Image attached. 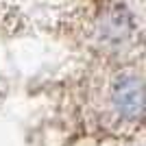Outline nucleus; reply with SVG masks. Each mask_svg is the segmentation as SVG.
<instances>
[{
  "mask_svg": "<svg viewBox=\"0 0 146 146\" xmlns=\"http://www.w3.org/2000/svg\"><path fill=\"white\" fill-rule=\"evenodd\" d=\"M113 103L122 118L137 120L144 111V98H142V81L133 74H127L116 81L113 87Z\"/></svg>",
  "mask_w": 146,
  "mask_h": 146,
  "instance_id": "nucleus-1",
  "label": "nucleus"
}]
</instances>
